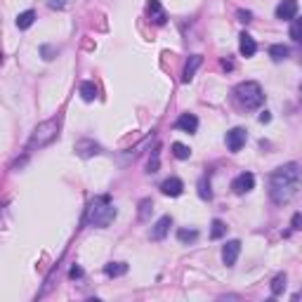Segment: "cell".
Wrapping results in <instances>:
<instances>
[{"label":"cell","mask_w":302,"mask_h":302,"mask_svg":"<svg viewBox=\"0 0 302 302\" xmlns=\"http://www.w3.org/2000/svg\"><path fill=\"white\" fill-rule=\"evenodd\" d=\"M302 186V168L297 163L279 165L269 175V198L276 206H286L297 196Z\"/></svg>","instance_id":"6da1fadb"},{"label":"cell","mask_w":302,"mask_h":302,"mask_svg":"<svg viewBox=\"0 0 302 302\" xmlns=\"http://www.w3.org/2000/svg\"><path fill=\"white\" fill-rule=\"evenodd\" d=\"M118 210L116 206H114V201H111V196H97L92 203H90V208H87V225L90 227H99V229H104V227H109L114 220H116Z\"/></svg>","instance_id":"7a4b0ae2"},{"label":"cell","mask_w":302,"mask_h":302,"mask_svg":"<svg viewBox=\"0 0 302 302\" xmlns=\"http://www.w3.org/2000/svg\"><path fill=\"white\" fill-rule=\"evenodd\" d=\"M234 97H236V102H239L241 107L248 109V111L260 109L264 104V92H262V87H260V83H255V80L239 83V85L234 87Z\"/></svg>","instance_id":"3957f363"},{"label":"cell","mask_w":302,"mask_h":302,"mask_svg":"<svg viewBox=\"0 0 302 302\" xmlns=\"http://www.w3.org/2000/svg\"><path fill=\"white\" fill-rule=\"evenodd\" d=\"M59 135V118H50V121H43V123L36 125V130L31 132L29 137V144L26 147L36 151V149H45L47 144H52Z\"/></svg>","instance_id":"277c9868"},{"label":"cell","mask_w":302,"mask_h":302,"mask_svg":"<svg viewBox=\"0 0 302 302\" xmlns=\"http://www.w3.org/2000/svg\"><path fill=\"white\" fill-rule=\"evenodd\" d=\"M246 140H248V132L243 130V128H232V130L227 132V149L232 154H239L241 149L246 147Z\"/></svg>","instance_id":"5b68a950"},{"label":"cell","mask_w":302,"mask_h":302,"mask_svg":"<svg viewBox=\"0 0 302 302\" xmlns=\"http://www.w3.org/2000/svg\"><path fill=\"white\" fill-rule=\"evenodd\" d=\"M253 186H255V175H253V172H241V175L234 177L232 191L234 194H239V196H243V194H248Z\"/></svg>","instance_id":"8992f818"},{"label":"cell","mask_w":302,"mask_h":302,"mask_svg":"<svg viewBox=\"0 0 302 302\" xmlns=\"http://www.w3.org/2000/svg\"><path fill=\"white\" fill-rule=\"evenodd\" d=\"M73 151H76V156H80V158H92V156L102 154V147L92 140H78L76 144H73Z\"/></svg>","instance_id":"52a82bcc"},{"label":"cell","mask_w":302,"mask_h":302,"mask_svg":"<svg viewBox=\"0 0 302 302\" xmlns=\"http://www.w3.org/2000/svg\"><path fill=\"white\" fill-rule=\"evenodd\" d=\"M239 253H241V241L239 239H232L225 243V248H222V262L227 267H234L236 260H239Z\"/></svg>","instance_id":"ba28073f"},{"label":"cell","mask_w":302,"mask_h":302,"mask_svg":"<svg viewBox=\"0 0 302 302\" xmlns=\"http://www.w3.org/2000/svg\"><path fill=\"white\" fill-rule=\"evenodd\" d=\"M295 15H297V0H283L276 8V19H283V22H293Z\"/></svg>","instance_id":"9c48e42d"},{"label":"cell","mask_w":302,"mask_h":302,"mask_svg":"<svg viewBox=\"0 0 302 302\" xmlns=\"http://www.w3.org/2000/svg\"><path fill=\"white\" fill-rule=\"evenodd\" d=\"M201 64H203V57H201V54H191V57H189V62L184 64V71H182V83H191Z\"/></svg>","instance_id":"30bf717a"},{"label":"cell","mask_w":302,"mask_h":302,"mask_svg":"<svg viewBox=\"0 0 302 302\" xmlns=\"http://www.w3.org/2000/svg\"><path fill=\"white\" fill-rule=\"evenodd\" d=\"M170 227H172L170 215H163L161 220L154 225V229H151V239H154V241H163L165 236H168V232H170Z\"/></svg>","instance_id":"8fae6325"},{"label":"cell","mask_w":302,"mask_h":302,"mask_svg":"<svg viewBox=\"0 0 302 302\" xmlns=\"http://www.w3.org/2000/svg\"><path fill=\"white\" fill-rule=\"evenodd\" d=\"M239 50H241V54H243V57H253V54L257 52V43H255V38H253V36H250V33H241L239 36Z\"/></svg>","instance_id":"7c38bea8"},{"label":"cell","mask_w":302,"mask_h":302,"mask_svg":"<svg viewBox=\"0 0 302 302\" xmlns=\"http://www.w3.org/2000/svg\"><path fill=\"white\" fill-rule=\"evenodd\" d=\"M182 189H184V184H182V179H179V177H168V179H165V182L161 184V191H163V194H165V196H172V198L182 194Z\"/></svg>","instance_id":"4fadbf2b"},{"label":"cell","mask_w":302,"mask_h":302,"mask_svg":"<svg viewBox=\"0 0 302 302\" xmlns=\"http://www.w3.org/2000/svg\"><path fill=\"white\" fill-rule=\"evenodd\" d=\"M177 128L182 132H189V135H194L196 130H198V118L194 116V114H182V116L177 118Z\"/></svg>","instance_id":"5bb4252c"},{"label":"cell","mask_w":302,"mask_h":302,"mask_svg":"<svg viewBox=\"0 0 302 302\" xmlns=\"http://www.w3.org/2000/svg\"><path fill=\"white\" fill-rule=\"evenodd\" d=\"M149 17H151V22L154 24H165V12H163L161 3L158 0H149Z\"/></svg>","instance_id":"9a60e30c"},{"label":"cell","mask_w":302,"mask_h":302,"mask_svg":"<svg viewBox=\"0 0 302 302\" xmlns=\"http://www.w3.org/2000/svg\"><path fill=\"white\" fill-rule=\"evenodd\" d=\"M104 274H107L109 279L123 276V274H128V264H125V262H109L107 267H104Z\"/></svg>","instance_id":"2e32d148"},{"label":"cell","mask_w":302,"mask_h":302,"mask_svg":"<svg viewBox=\"0 0 302 302\" xmlns=\"http://www.w3.org/2000/svg\"><path fill=\"white\" fill-rule=\"evenodd\" d=\"M80 97H83V102H94V97H97V85H94L92 80L80 83Z\"/></svg>","instance_id":"e0dca14e"},{"label":"cell","mask_w":302,"mask_h":302,"mask_svg":"<svg viewBox=\"0 0 302 302\" xmlns=\"http://www.w3.org/2000/svg\"><path fill=\"white\" fill-rule=\"evenodd\" d=\"M288 54H290V50H288L286 45H281V43L269 47V57L274 62H283V59H288Z\"/></svg>","instance_id":"ac0fdd59"},{"label":"cell","mask_w":302,"mask_h":302,"mask_svg":"<svg viewBox=\"0 0 302 302\" xmlns=\"http://www.w3.org/2000/svg\"><path fill=\"white\" fill-rule=\"evenodd\" d=\"M36 22V12H33V10H26V12H22V15L17 17V29H29V26H31V24Z\"/></svg>","instance_id":"d6986e66"},{"label":"cell","mask_w":302,"mask_h":302,"mask_svg":"<svg viewBox=\"0 0 302 302\" xmlns=\"http://www.w3.org/2000/svg\"><path fill=\"white\" fill-rule=\"evenodd\" d=\"M227 234V225L222 222V220H213V225H210V239L217 241V239H222Z\"/></svg>","instance_id":"ffe728a7"},{"label":"cell","mask_w":302,"mask_h":302,"mask_svg":"<svg viewBox=\"0 0 302 302\" xmlns=\"http://www.w3.org/2000/svg\"><path fill=\"white\" fill-rule=\"evenodd\" d=\"M172 156L179 158V161H186V158H191V149L186 147V144H182V142H175L172 144Z\"/></svg>","instance_id":"44dd1931"},{"label":"cell","mask_w":302,"mask_h":302,"mask_svg":"<svg viewBox=\"0 0 302 302\" xmlns=\"http://www.w3.org/2000/svg\"><path fill=\"white\" fill-rule=\"evenodd\" d=\"M286 290V274H276L271 279V295H281Z\"/></svg>","instance_id":"7402d4cb"},{"label":"cell","mask_w":302,"mask_h":302,"mask_svg":"<svg viewBox=\"0 0 302 302\" xmlns=\"http://www.w3.org/2000/svg\"><path fill=\"white\" fill-rule=\"evenodd\" d=\"M198 196H201L203 201H210V198H213V189H210V179L208 177L198 179Z\"/></svg>","instance_id":"603a6c76"},{"label":"cell","mask_w":302,"mask_h":302,"mask_svg":"<svg viewBox=\"0 0 302 302\" xmlns=\"http://www.w3.org/2000/svg\"><path fill=\"white\" fill-rule=\"evenodd\" d=\"M158 165H161V149L156 147L154 151H151L149 163H147V172H149V175H151V172H158Z\"/></svg>","instance_id":"cb8c5ba5"},{"label":"cell","mask_w":302,"mask_h":302,"mask_svg":"<svg viewBox=\"0 0 302 302\" xmlns=\"http://www.w3.org/2000/svg\"><path fill=\"white\" fill-rule=\"evenodd\" d=\"M177 239L182 241V243H194V241L198 239V232H196V229H179Z\"/></svg>","instance_id":"d4e9b609"},{"label":"cell","mask_w":302,"mask_h":302,"mask_svg":"<svg viewBox=\"0 0 302 302\" xmlns=\"http://www.w3.org/2000/svg\"><path fill=\"white\" fill-rule=\"evenodd\" d=\"M290 38L295 43H302V19H293L290 22Z\"/></svg>","instance_id":"484cf974"},{"label":"cell","mask_w":302,"mask_h":302,"mask_svg":"<svg viewBox=\"0 0 302 302\" xmlns=\"http://www.w3.org/2000/svg\"><path fill=\"white\" fill-rule=\"evenodd\" d=\"M154 210V201L151 198H144V201H140V220L144 222V220H149V213Z\"/></svg>","instance_id":"4316f807"},{"label":"cell","mask_w":302,"mask_h":302,"mask_svg":"<svg viewBox=\"0 0 302 302\" xmlns=\"http://www.w3.org/2000/svg\"><path fill=\"white\" fill-rule=\"evenodd\" d=\"M47 5L52 10H64L66 5H69V0H47Z\"/></svg>","instance_id":"83f0119b"},{"label":"cell","mask_w":302,"mask_h":302,"mask_svg":"<svg viewBox=\"0 0 302 302\" xmlns=\"http://www.w3.org/2000/svg\"><path fill=\"white\" fill-rule=\"evenodd\" d=\"M239 22H243V24L253 22V12H248V10H239Z\"/></svg>","instance_id":"f1b7e54d"},{"label":"cell","mask_w":302,"mask_h":302,"mask_svg":"<svg viewBox=\"0 0 302 302\" xmlns=\"http://www.w3.org/2000/svg\"><path fill=\"white\" fill-rule=\"evenodd\" d=\"M69 276H71V279H80V276H83V269H80L78 264H73V267H71V271H69Z\"/></svg>","instance_id":"f546056e"},{"label":"cell","mask_w":302,"mask_h":302,"mask_svg":"<svg viewBox=\"0 0 302 302\" xmlns=\"http://www.w3.org/2000/svg\"><path fill=\"white\" fill-rule=\"evenodd\" d=\"M257 121H260V123H269V121H271V114H269V111H262Z\"/></svg>","instance_id":"4dcf8cb0"},{"label":"cell","mask_w":302,"mask_h":302,"mask_svg":"<svg viewBox=\"0 0 302 302\" xmlns=\"http://www.w3.org/2000/svg\"><path fill=\"white\" fill-rule=\"evenodd\" d=\"M52 54H54V50H52L50 45L43 47V57H45V59H52Z\"/></svg>","instance_id":"1f68e13d"},{"label":"cell","mask_w":302,"mask_h":302,"mask_svg":"<svg viewBox=\"0 0 302 302\" xmlns=\"http://www.w3.org/2000/svg\"><path fill=\"white\" fill-rule=\"evenodd\" d=\"M293 227H295V229H300V227H302V215H300V213L293 217Z\"/></svg>","instance_id":"d6a6232c"}]
</instances>
